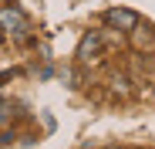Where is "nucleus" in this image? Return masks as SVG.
I'll use <instances>...</instances> for the list:
<instances>
[{
    "mask_svg": "<svg viewBox=\"0 0 155 149\" xmlns=\"http://www.w3.org/2000/svg\"><path fill=\"white\" fill-rule=\"evenodd\" d=\"M115 88H118V92H121V95H125V92H128V85H125V78H121V74H115Z\"/></svg>",
    "mask_w": 155,
    "mask_h": 149,
    "instance_id": "nucleus-5",
    "label": "nucleus"
},
{
    "mask_svg": "<svg viewBox=\"0 0 155 149\" xmlns=\"http://www.w3.org/2000/svg\"><path fill=\"white\" fill-rule=\"evenodd\" d=\"M0 27L14 31V34H24L27 31V17H24L17 7H7V10H0Z\"/></svg>",
    "mask_w": 155,
    "mask_h": 149,
    "instance_id": "nucleus-2",
    "label": "nucleus"
},
{
    "mask_svg": "<svg viewBox=\"0 0 155 149\" xmlns=\"http://www.w3.org/2000/svg\"><path fill=\"white\" fill-rule=\"evenodd\" d=\"M101 51V37L91 31V34H84L81 37V44H78V58L81 61H94V54Z\"/></svg>",
    "mask_w": 155,
    "mask_h": 149,
    "instance_id": "nucleus-3",
    "label": "nucleus"
},
{
    "mask_svg": "<svg viewBox=\"0 0 155 149\" xmlns=\"http://www.w3.org/2000/svg\"><path fill=\"white\" fill-rule=\"evenodd\" d=\"M105 20L111 24V27H118V31H128V34L138 27V14L135 10H125V7H111L105 14Z\"/></svg>",
    "mask_w": 155,
    "mask_h": 149,
    "instance_id": "nucleus-1",
    "label": "nucleus"
},
{
    "mask_svg": "<svg viewBox=\"0 0 155 149\" xmlns=\"http://www.w3.org/2000/svg\"><path fill=\"white\" fill-rule=\"evenodd\" d=\"M14 112H10V102H7V98H0V122H7Z\"/></svg>",
    "mask_w": 155,
    "mask_h": 149,
    "instance_id": "nucleus-4",
    "label": "nucleus"
}]
</instances>
